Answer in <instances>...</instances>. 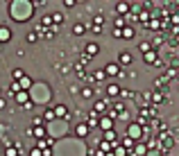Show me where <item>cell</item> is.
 <instances>
[{"mask_svg":"<svg viewBox=\"0 0 179 156\" xmlns=\"http://www.w3.org/2000/svg\"><path fill=\"white\" fill-rule=\"evenodd\" d=\"M9 39V32H7V27H0V41H7Z\"/></svg>","mask_w":179,"mask_h":156,"instance_id":"obj_1","label":"cell"},{"mask_svg":"<svg viewBox=\"0 0 179 156\" xmlns=\"http://www.w3.org/2000/svg\"><path fill=\"white\" fill-rule=\"evenodd\" d=\"M2 106H5V100H0V109H2Z\"/></svg>","mask_w":179,"mask_h":156,"instance_id":"obj_2","label":"cell"}]
</instances>
